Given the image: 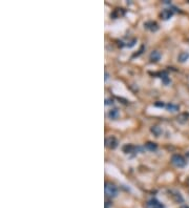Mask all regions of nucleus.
Returning a JSON list of instances; mask_svg holds the SVG:
<instances>
[{
  "instance_id": "1",
  "label": "nucleus",
  "mask_w": 189,
  "mask_h": 208,
  "mask_svg": "<svg viewBox=\"0 0 189 208\" xmlns=\"http://www.w3.org/2000/svg\"><path fill=\"white\" fill-rule=\"evenodd\" d=\"M171 162L174 166L176 167H184L186 165V161L185 159L183 158L182 156H180V155H174L172 157V159H171Z\"/></svg>"
},
{
  "instance_id": "2",
  "label": "nucleus",
  "mask_w": 189,
  "mask_h": 208,
  "mask_svg": "<svg viewBox=\"0 0 189 208\" xmlns=\"http://www.w3.org/2000/svg\"><path fill=\"white\" fill-rule=\"evenodd\" d=\"M105 192L108 197H116L117 195V188L116 186L112 185V184H109V183H106L105 184Z\"/></svg>"
},
{
  "instance_id": "3",
  "label": "nucleus",
  "mask_w": 189,
  "mask_h": 208,
  "mask_svg": "<svg viewBox=\"0 0 189 208\" xmlns=\"http://www.w3.org/2000/svg\"><path fill=\"white\" fill-rule=\"evenodd\" d=\"M147 208H164V206L161 204L159 201H156V200H150V201L147 202V205H146Z\"/></svg>"
},
{
  "instance_id": "4",
  "label": "nucleus",
  "mask_w": 189,
  "mask_h": 208,
  "mask_svg": "<svg viewBox=\"0 0 189 208\" xmlns=\"http://www.w3.org/2000/svg\"><path fill=\"white\" fill-rule=\"evenodd\" d=\"M106 145H107L108 147H111V148H114V147L117 146V140L114 139V138H108V139H106Z\"/></svg>"
},
{
  "instance_id": "5",
  "label": "nucleus",
  "mask_w": 189,
  "mask_h": 208,
  "mask_svg": "<svg viewBox=\"0 0 189 208\" xmlns=\"http://www.w3.org/2000/svg\"><path fill=\"white\" fill-rule=\"evenodd\" d=\"M172 11L170 10H164L162 12V17H163V19H169L170 17L172 16Z\"/></svg>"
},
{
  "instance_id": "6",
  "label": "nucleus",
  "mask_w": 189,
  "mask_h": 208,
  "mask_svg": "<svg viewBox=\"0 0 189 208\" xmlns=\"http://www.w3.org/2000/svg\"><path fill=\"white\" fill-rule=\"evenodd\" d=\"M188 58H189V54H188V53H186V52L181 53V54H180V56H179L180 62H185Z\"/></svg>"
},
{
  "instance_id": "7",
  "label": "nucleus",
  "mask_w": 189,
  "mask_h": 208,
  "mask_svg": "<svg viewBox=\"0 0 189 208\" xmlns=\"http://www.w3.org/2000/svg\"><path fill=\"white\" fill-rule=\"evenodd\" d=\"M119 116H120V113H119L117 109H114V111H109V117H110L111 119H117Z\"/></svg>"
},
{
  "instance_id": "8",
  "label": "nucleus",
  "mask_w": 189,
  "mask_h": 208,
  "mask_svg": "<svg viewBox=\"0 0 189 208\" xmlns=\"http://www.w3.org/2000/svg\"><path fill=\"white\" fill-rule=\"evenodd\" d=\"M167 108L171 111H179V106H178V105H174V104H168V105H167Z\"/></svg>"
},
{
  "instance_id": "9",
  "label": "nucleus",
  "mask_w": 189,
  "mask_h": 208,
  "mask_svg": "<svg viewBox=\"0 0 189 208\" xmlns=\"http://www.w3.org/2000/svg\"><path fill=\"white\" fill-rule=\"evenodd\" d=\"M146 147L148 148V149H150V150H154L156 148V145H153L152 143H148V144H146Z\"/></svg>"
},
{
  "instance_id": "10",
  "label": "nucleus",
  "mask_w": 189,
  "mask_h": 208,
  "mask_svg": "<svg viewBox=\"0 0 189 208\" xmlns=\"http://www.w3.org/2000/svg\"><path fill=\"white\" fill-rule=\"evenodd\" d=\"M151 58H152V59H156V60H159V58H160V55H159L158 53H153V54H151Z\"/></svg>"
},
{
  "instance_id": "11",
  "label": "nucleus",
  "mask_w": 189,
  "mask_h": 208,
  "mask_svg": "<svg viewBox=\"0 0 189 208\" xmlns=\"http://www.w3.org/2000/svg\"><path fill=\"white\" fill-rule=\"evenodd\" d=\"M152 131H154V133H156V135H159V133H160V131H161V129L159 128V127H153V128H152Z\"/></svg>"
}]
</instances>
